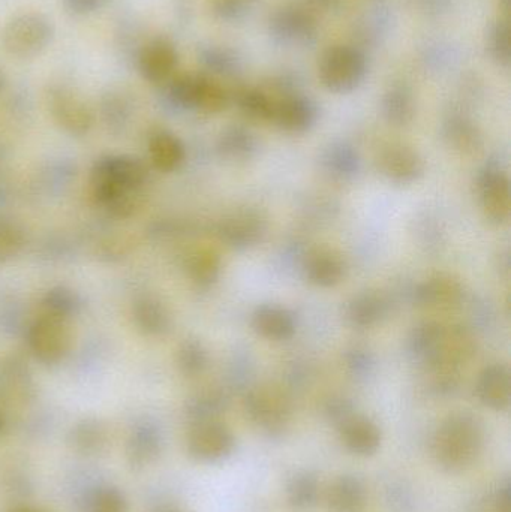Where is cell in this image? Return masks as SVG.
I'll use <instances>...</instances> for the list:
<instances>
[{"label":"cell","mask_w":511,"mask_h":512,"mask_svg":"<svg viewBox=\"0 0 511 512\" xmlns=\"http://www.w3.org/2000/svg\"><path fill=\"white\" fill-rule=\"evenodd\" d=\"M2 87H3V78H2V74H0V90H2Z\"/></svg>","instance_id":"obj_51"},{"label":"cell","mask_w":511,"mask_h":512,"mask_svg":"<svg viewBox=\"0 0 511 512\" xmlns=\"http://www.w3.org/2000/svg\"><path fill=\"white\" fill-rule=\"evenodd\" d=\"M66 11L71 14L84 17V15H92L104 8L107 0H62Z\"/></svg>","instance_id":"obj_45"},{"label":"cell","mask_w":511,"mask_h":512,"mask_svg":"<svg viewBox=\"0 0 511 512\" xmlns=\"http://www.w3.org/2000/svg\"><path fill=\"white\" fill-rule=\"evenodd\" d=\"M47 107L54 122L72 137H84L93 128V113L86 102L65 84L48 86Z\"/></svg>","instance_id":"obj_7"},{"label":"cell","mask_w":511,"mask_h":512,"mask_svg":"<svg viewBox=\"0 0 511 512\" xmlns=\"http://www.w3.org/2000/svg\"><path fill=\"white\" fill-rule=\"evenodd\" d=\"M105 116L108 120H125L128 116V108H126V101L120 98L117 93H110L104 101Z\"/></svg>","instance_id":"obj_46"},{"label":"cell","mask_w":511,"mask_h":512,"mask_svg":"<svg viewBox=\"0 0 511 512\" xmlns=\"http://www.w3.org/2000/svg\"><path fill=\"white\" fill-rule=\"evenodd\" d=\"M236 450L233 430L219 420L191 424L188 435V453L201 463H219Z\"/></svg>","instance_id":"obj_8"},{"label":"cell","mask_w":511,"mask_h":512,"mask_svg":"<svg viewBox=\"0 0 511 512\" xmlns=\"http://www.w3.org/2000/svg\"><path fill=\"white\" fill-rule=\"evenodd\" d=\"M366 490L362 478L344 474L336 478L327 489V508L332 512H359L365 507Z\"/></svg>","instance_id":"obj_21"},{"label":"cell","mask_w":511,"mask_h":512,"mask_svg":"<svg viewBox=\"0 0 511 512\" xmlns=\"http://www.w3.org/2000/svg\"><path fill=\"white\" fill-rule=\"evenodd\" d=\"M342 444L354 456L371 457L380 450L383 432L372 418L354 414L338 427Z\"/></svg>","instance_id":"obj_13"},{"label":"cell","mask_w":511,"mask_h":512,"mask_svg":"<svg viewBox=\"0 0 511 512\" xmlns=\"http://www.w3.org/2000/svg\"><path fill=\"white\" fill-rule=\"evenodd\" d=\"M389 499L387 501L392 505L393 510L396 512H411L414 508L413 496L410 490L402 484H393L389 490Z\"/></svg>","instance_id":"obj_44"},{"label":"cell","mask_w":511,"mask_h":512,"mask_svg":"<svg viewBox=\"0 0 511 512\" xmlns=\"http://www.w3.org/2000/svg\"><path fill=\"white\" fill-rule=\"evenodd\" d=\"M354 414H356V411H354L353 403L345 397H335V399H330L327 402L326 417L336 427L342 426Z\"/></svg>","instance_id":"obj_43"},{"label":"cell","mask_w":511,"mask_h":512,"mask_svg":"<svg viewBox=\"0 0 511 512\" xmlns=\"http://www.w3.org/2000/svg\"><path fill=\"white\" fill-rule=\"evenodd\" d=\"M228 396L221 390L203 391L195 396L188 403V418L191 424L201 421L219 420L222 414L227 411Z\"/></svg>","instance_id":"obj_29"},{"label":"cell","mask_w":511,"mask_h":512,"mask_svg":"<svg viewBox=\"0 0 511 512\" xmlns=\"http://www.w3.org/2000/svg\"><path fill=\"white\" fill-rule=\"evenodd\" d=\"M200 60L203 65L213 74H227L230 72L234 59L230 57L227 51L219 50V48H204L200 54Z\"/></svg>","instance_id":"obj_42"},{"label":"cell","mask_w":511,"mask_h":512,"mask_svg":"<svg viewBox=\"0 0 511 512\" xmlns=\"http://www.w3.org/2000/svg\"><path fill=\"white\" fill-rule=\"evenodd\" d=\"M221 256L210 248L195 249L185 262L186 274L198 286H210L221 274Z\"/></svg>","instance_id":"obj_27"},{"label":"cell","mask_w":511,"mask_h":512,"mask_svg":"<svg viewBox=\"0 0 511 512\" xmlns=\"http://www.w3.org/2000/svg\"><path fill=\"white\" fill-rule=\"evenodd\" d=\"M272 30L284 42L303 41L315 30L314 18L300 6H285L273 17Z\"/></svg>","instance_id":"obj_23"},{"label":"cell","mask_w":511,"mask_h":512,"mask_svg":"<svg viewBox=\"0 0 511 512\" xmlns=\"http://www.w3.org/2000/svg\"><path fill=\"white\" fill-rule=\"evenodd\" d=\"M326 165L336 176L347 177L356 173L359 158L351 147L345 144L330 147L326 155Z\"/></svg>","instance_id":"obj_41"},{"label":"cell","mask_w":511,"mask_h":512,"mask_svg":"<svg viewBox=\"0 0 511 512\" xmlns=\"http://www.w3.org/2000/svg\"><path fill=\"white\" fill-rule=\"evenodd\" d=\"M23 230L11 219L0 218V265L14 261L23 252Z\"/></svg>","instance_id":"obj_39"},{"label":"cell","mask_w":511,"mask_h":512,"mask_svg":"<svg viewBox=\"0 0 511 512\" xmlns=\"http://www.w3.org/2000/svg\"><path fill=\"white\" fill-rule=\"evenodd\" d=\"M317 120V107L303 95H284L275 99L272 120L279 128L293 134L309 131Z\"/></svg>","instance_id":"obj_14"},{"label":"cell","mask_w":511,"mask_h":512,"mask_svg":"<svg viewBox=\"0 0 511 512\" xmlns=\"http://www.w3.org/2000/svg\"><path fill=\"white\" fill-rule=\"evenodd\" d=\"M230 99V92L221 81L216 80L212 75L200 74V86H198L195 110L207 114L221 113L230 104Z\"/></svg>","instance_id":"obj_30"},{"label":"cell","mask_w":511,"mask_h":512,"mask_svg":"<svg viewBox=\"0 0 511 512\" xmlns=\"http://www.w3.org/2000/svg\"><path fill=\"white\" fill-rule=\"evenodd\" d=\"M218 150L222 158L230 161H245L255 152L254 135L239 126L225 129L219 138Z\"/></svg>","instance_id":"obj_31"},{"label":"cell","mask_w":511,"mask_h":512,"mask_svg":"<svg viewBox=\"0 0 511 512\" xmlns=\"http://www.w3.org/2000/svg\"><path fill=\"white\" fill-rule=\"evenodd\" d=\"M12 512H44V511L38 510V508L21 507V508H17V510H14Z\"/></svg>","instance_id":"obj_49"},{"label":"cell","mask_w":511,"mask_h":512,"mask_svg":"<svg viewBox=\"0 0 511 512\" xmlns=\"http://www.w3.org/2000/svg\"><path fill=\"white\" fill-rule=\"evenodd\" d=\"M78 298L71 289L57 288L50 289L41 300V313L45 315L57 316V318L71 319V316L77 312Z\"/></svg>","instance_id":"obj_37"},{"label":"cell","mask_w":511,"mask_h":512,"mask_svg":"<svg viewBox=\"0 0 511 512\" xmlns=\"http://www.w3.org/2000/svg\"><path fill=\"white\" fill-rule=\"evenodd\" d=\"M464 286L452 274H435L416 289V298L423 306L453 309L464 300Z\"/></svg>","instance_id":"obj_17"},{"label":"cell","mask_w":511,"mask_h":512,"mask_svg":"<svg viewBox=\"0 0 511 512\" xmlns=\"http://www.w3.org/2000/svg\"><path fill=\"white\" fill-rule=\"evenodd\" d=\"M137 63L144 80L152 84L167 83L179 65V53L170 38L159 35L143 45Z\"/></svg>","instance_id":"obj_11"},{"label":"cell","mask_w":511,"mask_h":512,"mask_svg":"<svg viewBox=\"0 0 511 512\" xmlns=\"http://www.w3.org/2000/svg\"><path fill=\"white\" fill-rule=\"evenodd\" d=\"M485 426L470 412H455L437 427L432 436V456L446 472L467 471L485 448Z\"/></svg>","instance_id":"obj_1"},{"label":"cell","mask_w":511,"mask_h":512,"mask_svg":"<svg viewBox=\"0 0 511 512\" xmlns=\"http://www.w3.org/2000/svg\"><path fill=\"white\" fill-rule=\"evenodd\" d=\"M5 427H6L5 409H3V406L0 405V435H2L3 430H5Z\"/></svg>","instance_id":"obj_48"},{"label":"cell","mask_w":511,"mask_h":512,"mask_svg":"<svg viewBox=\"0 0 511 512\" xmlns=\"http://www.w3.org/2000/svg\"><path fill=\"white\" fill-rule=\"evenodd\" d=\"M200 74H185L173 78L168 86V98L176 107L195 110L197 107Z\"/></svg>","instance_id":"obj_38"},{"label":"cell","mask_w":511,"mask_h":512,"mask_svg":"<svg viewBox=\"0 0 511 512\" xmlns=\"http://www.w3.org/2000/svg\"><path fill=\"white\" fill-rule=\"evenodd\" d=\"M132 321L144 336L159 337L170 330L171 316L167 306L153 295H141L132 303Z\"/></svg>","instance_id":"obj_20"},{"label":"cell","mask_w":511,"mask_h":512,"mask_svg":"<svg viewBox=\"0 0 511 512\" xmlns=\"http://www.w3.org/2000/svg\"><path fill=\"white\" fill-rule=\"evenodd\" d=\"M488 50L492 59L503 66H510V30L507 20H498L489 30Z\"/></svg>","instance_id":"obj_40"},{"label":"cell","mask_w":511,"mask_h":512,"mask_svg":"<svg viewBox=\"0 0 511 512\" xmlns=\"http://www.w3.org/2000/svg\"><path fill=\"white\" fill-rule=\"evenodd\" d=\"M267 233V218L261 210L237 209L218 225V237L231 249H248L258 245Z\"/></svg>","instance_id":"obj_9"},{"label":"cell","mask_w":511,"mask_h":512,"mask_svg":"<svg viewBox=\"0 0 511 512\" xmlns=\"http://www.w3.org/2000/svg\"><path fill=\"white\" fill-rule=\"evenodd\" d=\"M71 444L81 454H98L107 445V430L96 420H83L72 429Z\"/></svg>","instance_id":"obj_32"},{"label":"cell","mask_w":511,"mask_h":512,"mask_svg":"<svg viewBox=\"0 0 511 512\" xmlns=\"http://www.w3.org/2000/svg\"><path fill=\"white\" fill-rule=\"evenodd\" d=\"M477 397L494 411H507L511 400V376L507 364L495 363L483 369L477 379Z\"/></svg>","instance_id":"obj_15"},{"label":"cell","mask_w":511,"mask_h":512,"mask_svg":"<svg viewBox=\"0 0 511 512\" xmlns=\"http://www.w3.org/2000/svg\"><path fill=\"white\" fill-rule=\"evenodd\" d=\"M446 138L453 149L464 153V155L476 153L482 147V137H480L479 131L474 128L473 123L461 119V117H456L447 123Z\"/></svg>","instance_id":"obj_34"},{"label":"cell","mask_w":511,"mask_h":512,"mask_svg":"<svg viewBox=\"0 0 511 512\" xmlns=\"http://www.w3.org/2000/svg\"><path fill=\"white\" fill-rule=\"evenodd\" d=\"M246 417L270 438H281L290 427L293 409L287 394L272 385H258L245 396Z\"/></svg>","instance_id":"obj_4"},{"label":"cell","mask_w":511,"mask_h":512,"mask_svg":"<svg viewBox=\"0 0 511 512\" xmlns=\"http://www.w3.org/2000/svg\"><path fill=\"white\" fill-rule=\"evenodd\" d=\"M477 189L486 219L495 225L507 224L511 216V191L506 171L486 167L480 171Z\"/></svg>","instance_id":"obj_10"},{"label":"cell","mask_w":511,"mask_h":512,"mask_svg":"<svg viewBox=\"0 0 511 512\" xmlns=\"http://www.w3.org/2000/svg\"><path fill=\"white\" fill-rule=\"evenodd\" d=\"M149 171L140 159L132 156H107L99 159L92 170V194L96 203L107 209L128 192H140Z\"/></svg>","instance_id":"obj_2"},{"label":"cell","mask_w":511,"mask_h":512,"mask_svg":"<svg viewBox=\"0 0 511 512\" xmlns=\"http://www.w3.org/2000/svg\"><path fill=\"white\" fill-rule=\"evenodd\" d=\"M275 99L264 90L254 89V87L240 90L236 95V102L240 111L249 119L261 120V122L272 120Z\"/></svg>","instance_id":"obj_33"},{"label":"cell","mask_w":511,"mask_h":512,"mask_svg":"<svg viewBox=\"0 0 511 512\" xmlns=\"http://www.w3.org/2000/svg\"><path fill=\"white\" fill-rule=\"evenodd\" d=\"M32 396V376L26 364L17 357H0V405L26 403Z\"/></svg>","instance_id":"obj_16"},{"label":"cell","mask_w":511,"mask_h":512,"mask_svg":"<svg viewBox=\"0 0 511 512\" xmlns=\"http://www.w3.org/2000/svg\"><path fill=\"white\" fill-rule=\"evenodd\" d=\"M177 366L180 372L188 378L201 375L209 363V355L203 343L188 339L177 349Z\"/></svg>","instance_id":"obj_35"},{"label":"cell","mask_w":511,"mask_h":512,"mask_svg":"<svg viewBox=\"0 0 511 512\" xmlns=\"http://www.w3.org/2000/svg\"><path fill=\"white\" fill-rule=\"evenodd\" d=\"M347 273L345 259L332 248H317L305 259V274L309 282L321 288H332L344 280Z\"/></svg>","instance_id":"obj_18"},{"label":"cell","mask_w":511,"mask_h":512,"mask_svg":"<svg viewBox=\"0 0 511 512\" xmlns=\"http://www.w3.org/2000/svg\"><path fill=\"white\" fill-rule=\"evenodd\" d=\"M383 114L390 125L398 128L410 125L416 114V104L410 89L399 84L390 87L383 98Z\"/></svg>","instance_id":"obj_28"},{"label":"cell","mask_w":511,"mask_h":512,"mask_svg":"<svg viewBox=\"0 0 511 512\" xmlns=\"http://www.w3.org/2000/svg\"><path fill=\"white\" fill-rule=\"evenodd\" d=\"M252 328L264 339L282 342L291 339L296 333V319L285 307L264 304L252 315Z\"/></svg>","instance_id":"obj_19"},{"label":"cell","mask_w":511,"mask_h":512,"mask_svg":"<svg viewBox=\"0 0 511 512\" xmlns=\"http://www.w3.org/2000/svg\"><path fill=\"white\" fill-rule=\"evenodd\" d=\"M288 505L294 511H308L315 507L320 496V483L311 471H297L288 478L285 487Z\"/></svg>","instance_id":"obj_25"},{"label":"cell","mask_w":511,"mask_h":512,"mask_svg":"<svg viewBox=\"0 0 511 512\" xmlns=\"http://www.w3.org/2000/svg\"><path fill=\"white\" fill-rule=\"evenodd\" d=\"M125 493L114 486H99L87 496L86 512H128Z\"/></svg>","instance_id":"obj_36"},{"label":"cell","mask_w":511,"mask_h":512,"mask_svg":"<svg viewBox=\"0 0 511 512\" xmlns=\"http://www.w3.org/2000/svg\"><path fill=\"white\" fill-rule=\"evenodd\" d=\"M495 511L511 512V484L509 478H506L498 487L497 495H495Z\"/></svg>","instance_id":"obj_47"},{"label":"cell","mask_w":511,"mask_h":512,"mask_svg":"<svg viewBox=\"0 0 511 512\" xmlns=\"http://www.w3.org/2000/svg\"><path fill=\"white\" fill-rule=\"evenodd\" d=\"M381 173L398 185H411L425 174V159L413 147L392 144L378 156Z\"/></svg>","instance_id":"obj_12"},{"label":"cell","mask_w":511,"mask_h":512,"mask_svg":"<svg viewBox=\"0 0 511 512\" xmlns=\"http://www.w3.org/2000/svg\"><path fill=\"white\" fill-rule=\"evenodd\" d=\"M30 354L45 366H54L65 360L72 348V330L69 319L39 313L26 334Z\"/></svg>","instance_id":"obj_6"},{"label":"cell","mask_w":511,"mask_h":512,"mask_svg":"<svg viewBox=\"0 0 511 512\" xmlns=\"http://www.w3.org/2000/svg\"><path fill=\"white\" fill-rule=\"evenodd\" d=\"M54 39V24L41 12L15 15L3 27V50L17 59H32L44 53Z\"/></svg>","instance_id":"obj_3"},{"label":"cell","mask_w":511,"mask_h":512,"mask_svg":"<svg viewBox=\"0 0 511 512\" xmlns=\"http://www.w3.org/2000/svg\"><path fill=\"white\" fill-rule=\"evenodd\" d=\"M162 451L161 432L152 424H143L132 432L128 441L129 463L134 468H144L158 459Z\"/></svg>","instance_id":"obj_24"},{"label":"cell","mask_w":511,"mask_h":512,"mask_svg":"<svg viewBox=\"0 0 511 512\" xmlns=\"http://www.w3.org/2000/svg\"><path fill=\"white\" fill-rule=\"evenodd\" d=\"M185 146L173 132L158 129L149 138V158L161 173L179 170L185 161Z\"/></svg>","instance_id":"obj_22"},{"label":"cell","mask_w":511,"mask_h":512,"mask_svg":"<svg viewBox=\"0 0 511 512\" xmlns=\"http://www.w3.org/2000/svg\"><path fill=\"white\" fill-rule=\"evenodd\" d=\"M156 512H183V511L177 507H162V508H159V510Z\"/></svg>","instance_id":"obj_50"},{"label":"cell","mask_w":511,"mask_h":512,"mask_svg":"<svg viewBox=\"0 0 511 512\" xmlns=\"http://www.w3.org/2000/svg\"><path fill=\"white\" fill-rule=\"evenodd\" d=\"M387 301L377 292H362L348 303L347 318L354 327L371 328L386 316Z\"/></svg>","instance_id":"obj_26"},{"label":"cell","mask_w":511,"mask_h":512,"mask_svg":"<svg viewBox=\"0 0 511 512\" xmlns=\"http://www.w3.org/2000/svg\"><path fill=\"white\" fill-rule=\"evenodd\" d=\"M368 65L362 51L351 45H333L324 51L318 77L330 92L348 93L360 86Z\"/></svg>","instance_id":"obj_5"}]
</instances>
